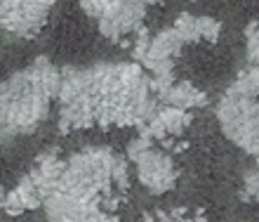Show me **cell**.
<instances>
[{
	"mask_svg": "<svg viewBox=\"0 0 259 222\" xmlns=\"http://www.w3.org/2000/svg\"><path fill=\"white\" fill-rule=\"evenodd\" d=\"M33 71V66H31ZM50 95L40 88L33 71V83L19 95H0V139L28 135L50 116Z\"/></svg>",
	"mask_w": 259,
	"mask_h": 222,
	"instance_id": "1",
	"label": "cell"
},
{
	"mask_svg": "<svg viewBox=\"0 0 259 222\" xmlns=\"http://www.w3.org/2000/svg\"><path fill=\"white\" fill-rule=\"evenodd\" d=\"M217 121L226 137L243 152L259 154V97L229 88L217 104Z\"/></svg>",
	"mask_w": 259,
	"mask_h": 222,
	"instance_id": "2",
	"label": "cell"
},
{
	"mask_svg": "<svg viewBox=\"0 0 259 222\" xmlns=\"http://www.w3.org/2000/svg\"><path fill=\"white\" fill-rule=\"evenodd\" d=\"M146 17V5L135 0H113L99 17V33L109 41H123L127 33L139 31Z\"/></svg>",
	"mask_w": 259,
	"mask_h": 222,
	"instance_id": "3",
	"label": "cell"
},
{
	"mask_svg": "<svg viewBox=\"0 0 259 222\" xmlns=\"http://www.w3.org/2000/svg\"><path fill=\"white\" fill-rule=\"evenodd\" d=\"M137 166V177L144 187L153 192V194H163V192H170L177 182V168H175V161H172L170 154L160 152L156 146H151L135 161Z\"/></svg>",
	"mask_w": 259,
	"mask_h": 222,
	"instance_id": "4",
	"label": "cell"
},
{
	"mask_svg": "<svg viewBox=\"0 0 259 222\" xmlns=\"http://www.w3.org/2000/svg\"><path fill=\"white\" fill-rule=\"evenodd\" d=\"M186 43L184 38L179 35V31L175 26L165 28L160 31L158 35L151 38V48H149V55L142 59V64H149V62H158V59H170V57H177L182 52Z\"/></svg>",
	"mask_w": 259,
	"mask_h": 222,
	"instance_id": "5",
	"label": "cell"
},
{
	"mask_svg": "<svg viewBox=\"0 0 259 222\" xmlns=\"http://www.w3.org/2000/svg\"><path fill=\"white\" fill-rule=\"evenodd\" d=\"M163 104L182 106V109H196V106L207 104V97H205V92L198 90L191 81H177L163 95Z\"/></svg>",
	"mask_w": 259,
	"mask_h": 222,
	"instance_id": "6",
	"label": "cell"
},
{
	"mask_svg": "<svg viewBox=\"0 0 259 222\" xmlns=\"http://www.w3.org/2000/svg\"><path fill=\"white\" fill-rule=\"evenodd\" d=\"M31 66H33L38 81H40V88L55 99L59 95V88H62V69H57L55 64L45 59V57H38Z\"/></svg>",
	"mask_w": 259,
	"mask_h": 222,
	"instance_id": "7",
	"label": "cell"
},
{
	"mask_svg": "<svg viewBox=\"0 0 259 222\" xmlns=\"http://www.w3.org/2000/svg\"><path fill=\"white\" fill-rule=\"evenodd\" d=\"M160 118L167 128V135H172V137L184 135V130L191 125V114H189V109H182V106L163 104L160 106Z\"/></svg>",
	"mask_w": 259,
	"mask_h": 222,
	"instance_id": "8",
	"label": "cell"
},
{
	"mask_svg": "<svg viewBox=\"0 0 259 222\" xmlns=\"http://www.w3.org/2000/svg\"><path fill=\"white\" fill-rule=\"evenodd\" d=\"M231 88L250 97H259V64H252L247 71H243Z\"/></svg>",
	"mask_w": 259,
	"mask_h": 222,
	"instance_id": "9",
	"label": "cell"
},
{
	"mask_svg": "<svg viewBox=\"0 0 259 222\" xmlns=\"http://www.w3.org/2000/svg\"><path fill=\"white\" fill-rule=\"evenodd\" d=\"M175 28L179 31V35L184 38V43H198L200 41V31H198V17L184 12L175 19Z\"/></svg>",
	"mask_w": 259,
	"mask_h": 222,
	"instance_id": "10",
	"label": "cell"
},
{
	"mask_svg": "<svg viewBox=\"0 0 259 222\" xmlns=\"http://www.w3.org/2000/svg\"><path fill=\"white\" fill-rule=\"evenodd\" d=\"M111 177H113V187H116L118 194H123L125 189H127V156H120L116 154V159H113V168H111Z\"/></svg>",
	"mask_w": 259,
	"mask_h": 222,
	"instance_id": "11",
	"label": "cell"
},
{
	"mask_svg": "<svg viewBox=\"0 0 259 222\" xmlns=\"http://www.w3.org/2000/svg\"><path fill=\"white\" fill-rule=\"evenodd\" d=\"M151 146H153V137H151V135H146V132H139V137H135L127 144L125 156H127V161H132V163H135V161L139 159L146 149H151Z\"/></svg>",
	"mask_w": 259,
	"mask_h": 222,
	"instance_id": "12",
	"label": "cell"
},
{
	"mask_svg": "<svg viewBox=\"0 0 259 222\" xmlns=\"http://www.w3.org/2000/svg\"><path fill=\"white\" fill-rule=\"evenodd\" d=\"M245 38H247V48H245V57L250 64H259V24H250L245 28Z\"/></svg>",
	"mask_w": 259,
	"mask_h": 222,
	"instance_id": "13",
	"label": "cell"
},
{
	"mask_svg": "<svg viewBox=\"0 0 259 222\" xmlns=\"http://www.w3.org/2000/svg\"><path fill=\"white\" fill-rule=\"evenodd\" d=\"M198 31H200V38L207 43H217L219 33H222V24L212 17H198Z\"/></svg>",
	"mask_w": 259,
	"mask_h": 222,
	"instance_id": "14",
	"label": "cell"
},
{
	"mask_svg": "<svg viewBox=\"0 0 259 222\" xmlns=\"http://www.w3.org/2000/svg\"><path fill=\"white\" fill-rule=\"evenodd\" d=\"M149 48H151V38L146 33V28H139L137 31V41H135V48H132V57L137 62H142L144 57L149 55Z\"/></svg>",
	"mask_w": 259,
	"mask_h": 222,
	"instance_id": "15",
	"label": "cell"
},
{
	"mask_svg": "<svg viewBox=\"0 0 259 222\" xmlns=\"http://www.w3.org/2000/svg\"><path fill=\"white\" fill-rule=\"evenodd\" d=\"M82 7V12L88 14V17H92V19H99L104 14V10L113 3V0H78Z\"/></svg>",
	"mask_w": 259,
	"mask_h": 222,
	"instance_id": "16",
	"label": "cell"
},
{
	"mask_svg": "<svg viewBox=\"0 0 259 222\" xmlns=\"http://www.w3.org/2000/svg\"><path fill=\"white\" fill-rule=\"evenodd\" d=\"M254 166L259 168V154H257V156H254Z\"/></svg>",
	"mask_w": 259,
	"mask_h": 222,
	"instance_id": "17",
	"label": "cell"
}]
</instances>
